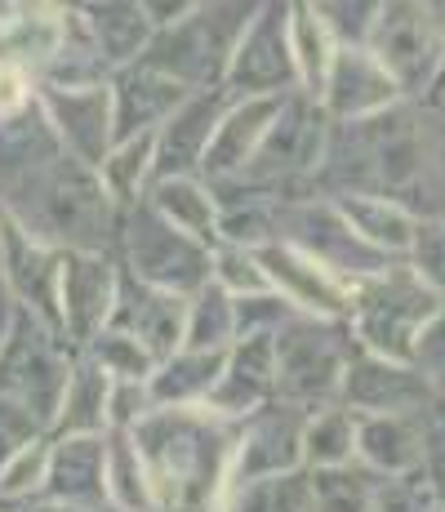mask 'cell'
<instances>
[{"label":"cell","mask_w":445,"mask_h":512,"mask_svg":"<svg viewBox=\"0 0 445 512\" xmlns=\"http://www.w3.org/2000/svg\"><path fill=\"white\" fill-rule=\"evenodd\" d=\"M0 214L58 254H116L121 205L107 196L98 170L67 152L0 187Z\"/></svg>","instance_id":"obj_1"},{"label":"cell","mask_w":445,"mask_h":512,"mask_svg":"<svg viewBox=\"0 0 445 512\" xmlns=\"http://www.w3.org/2000/svg\"><path fill=\"white\" fill-rule=\"evenodd\" d=\"M156 486L161 512H214L227 490L236 423L192 410H152L130 428Z\"/></svg>","instance_id":"obj_2"},{"label":"cell","mask_w":445,"mask_h":512,"mask_svg":"<svg viewBox=\"0 0 445 512\" xmlns=\"http://www.w3.org/2000/svg\"><path fill=\"white\" fill-rule=\"evenodd\" d=\"M441 308L445 299L428 281H419L405 263H392L388 272L356 285L352 317H348L352 343L374 352V357L414 366V348H419L423 330L437 321Z\"/></svg>","instance_id":"obj_3"},{"label":"cell","mask_w":445,"mask_h":512,"mask_svg":"<svg viewBox=\"0 0 445 512\" xmlns=\"http://www.w3.org/2000/svg\"><path fill=\"white\" fill-rule=\"evenodd\" d=\"M254 14H259V5H192L183 23L152 36V45L138 63L165 72L192 94L219 90L227 63H232V49L241 45Z\"/></svg>","instance_id":"obj_4"},{"label":"cell","mask_w":445,"mask_h":512,"mask_svg":"<svg viewBox=\"0 0 445 512\" xmlns=\"http://www.w3.org/2000/svg\"><path fill=\"white\" fill-rule=\"evenodd\" d=\"M116 263L130 277L156 285L165 294L192 299L196 290H205L214 277V250L201 241H192L187 232H178L174 223H165L147 201L121 210V232H116Z\"/></svg>","instance_id":"obj_5"},{"label":"cell","mask_w":445,"mask_h":512,"mask_svg":"<svg viewBox=\"0 0 445 512\" xmlns=\"http://www.w3.org/2000/svg\"><path fill=\"white\" fill-rule=\"evenodd\" d=\"M330 130L334 121L325 116V107L316 103L312 94L294 90L285 98V107L276 112L272 130L259 143L254 161L245 165L236 179L259 183L267 192H276L281 201H299V196H312L316 174H321L325 147H330Z\"/></svg>","instance_id":"obj_6"},{"label":"cell","mask_w":445,"mask_h":512,"mask_svg":"<svg viewBox=\"0 0 445 512\" xmlns=\"http://www.w3.org/2000/svg\"><path fill=\"white\" fill-rule=\"evenodd\" d=\"M276 348V397L299 410H321L339 401L343 366L352 357V330L343 321H321L294 312L272 334Z\"/></svg>","instance_id":"obj_7"},{"label":"cell","mask_w":445,"mask_h":512,"mask_svg":"<svg viewBox=\"0 0 445 512\" xmlns=\"http://www.w3.org/2000/svg\"><path fill=\"white\" fill-rule=\"evenodd\" d=\"M72 361H76V352L63 343V334L54 326H45L36 312L14 308L5 339H0V392L23 401L45 423V432L54 428Z\"/></svg>","instance_id":"obj_8"},{"label":"cell","mask_w":445,"mask_h":512,"mask_svg":"<svg viewBox=\"0 0 445 512\" xmlns=\"http://www.w3.org/2000/svg\"><path fill=\"white\" fill-rule=\"evenodd\" d=\"M374 63L397 81L405 103H419L445 76V9L441 5H379L370 32Z\"/></svg>","instance_id":"obj_9"},{"label":"cell","mask_w":445,"mask_h":512,"mask_svg":"<svg viewBox=\"0 0 445 512\" xmlns=\"http://www.w3.org/2000/svg\"><path fill=\"white\" fill-rule=\"evenodd\" d=\"M276 241L303 250L308 259H316L321 268H330L334 277H343L348 285H361L379 272L392 268V259H383L379 250L361 241L352 232V223L339 214V205L330 196H299V201L281 205V232Z\"/></svg>","instance_id":"obj_10"},{"label":"cell","mask_w":445,"mask_h":512,"mask_svg":"<svg viewBox=\"0 0 445 512\" xmlns=\"http://www.w3.org/2000/svg\"><path fill=\"white\" fill-rule=\"evenodd\" d=\"M219 90L232 103H241V98H285L299 90V72H294L290 54V5H259L241 45L232 49V63H227Z\"/></svg>","instance_id":"obj_11"},{"label":"cell","mask_w":445,"mask_h":512,"mask_svg":"<svg viewBox=\"0 0 445 512\" xmlns=\"http://www.w3.org/2000/svg\"><path fill=\"white\" fill-rule=\"evenodd\" d=\"M312 410H299L290 401H267L250 419L236 423V446H232V468H227V490L245 486L259 477H281V472L303 468L299 446H303V423ZM223 490V495H227Z\"/></svg>","instance_id":"obj_12"},{"label":"cell","mask_w":445,"mask_h":512,"mask_svg":"<svg viewBox=\"0 0 445 512\" xmlns=\"http://www.w3.org/2000/svg\"><path fill=\"white\" fill-rule=\"evenodd\" d=\"M116 254H63L58 272V334L72 352H85L112 321L116 303Z\"/></svg>","instance_id":"obj_13"},{"label":"cell","mask_w":445,"mask_h":512,"mask_svg":"<svg viewBox=\"0 0 445 512\" xmlns=\"http://www.w3.org/2000/svg\"><path fill=\"white\" fill-rule=\"evenodd\" d=\"M428 401L432 383L419 366L352 348L339 383V406H348L352 415H419Z\"/></svg>","instance_id":"obj_14"},{"label":"cell","mask_w":445,"mask_h":512,"mask_svg":"<svg viewBox=\"0 0 445 512\" xmlns=\"http://www.w3.org/2000/svg\"><path fill=\"white\" fill-rule=\"evenodd\" d=\"M254 259H259V268L267 272V285H272L294 312L321 317V321H343V326H348L356 285L334 277L330 268H321L316 259H308L303 250H294V245H285V241H272V245H263V250H254Z\"/></svg>","instance_id":"obj_15"},{"label":"cell","mask_w":445,"mask_h":512,"mask_svg":"<svg viewBox=\"0 0 445 512\" xmlns=\"http://www.w3.org/2000/svg\"><path fill=\"white\" fill-rule=\"evenodd\" d=\"M41 98V112L54 130L58 147H63L72 161L98 165L107 161V152L116 147V121H112V90H36Z\"/></svg>","instance_id":"obj_16"},{"label":"cell","mask_w":445,"mask_h":512,"mask_svg":"<svg viewBox=\"0 0 445 512\" xmlns=\"http://www.w3.org/2000/svg\"><path fill=\"white\" fill-rule=\"evenodd\" d=\"M121 268V263H116ZM112 330L130 334L134 343H143L156 361L174 357L183 348V326H187V299L178 294H165L156 285L130 277L121 268V281H116V303H112Z\"/></svg>","instance_id":"obj_17"},{"label":"cell","mask_w":445,"mask_h":512,"mask_svg":"<svg viewBox=\"0 0 445 512\" xmlns=\"http://www.w3.org/2000/svg\"><path fill=\"white\" fill-rule=\"evenodd\" d=\"M267 401H276V348L272 334H250L236 339L223 357L219 383H214L205 410L227 423L250 419L254 410H263Z\"/></svg>","instance_id":"obj_18"},{"label":"cell","mask_w":445,"mask_h":512,"mask_svg":"<svg viewBox=\"0 0 445 512\" xmlns=\"http://www.w3.org/2000/svg\"><path fill=\"white\" fill-rule=\"evenodd\" d=\"M316 103L325 107V116L334 125H352V121H370V116L388 112V107L405 103V98L397 90V81L374 63L370 49H339Z\"/></svg>","instance_id":"obj_19"},{"label":"cell","mask_w":445,"mask_h":512,"mask_svg":"<svg viewBox=\"0 0 445 512\" xmlns=\"http://www.w3.org/2000/svg\"><path fill=\"white\" fill-rule=\"evenodd\" d=\"M227 98L223 90H196L187 94V103L178 107L170 121L156 130V165H152V183L156 179H201V165L205 152H210L214 139V125L227 112Z\"/></svg>","instance_id":"obj_20"},{"label":"cell","mask_w":445,"mask_h":512,"mask_svg":"<svg viewBox=\"0 0 445 512\" xmlns=\"http://www.w3.org/2000/svg\"><path fill=\"white\" fill-rule=\"evenodd\" d=\"M112 121H116V143L125 139H143V134H156L165 121L187 103V94L178 81H170L165 72L147 63H134V67H121L112 76Z\"/></svg>","instance_id":"obj_21"},{"label":"cell","mask_w":445,"mask_h":512,"mask_svg":"<svg viewBox=\"0 0 445 512\" xmlns=\"http://www.w3.org/2000/svg\"><path fill=\"white\" fill-rule=\"evenodd\" d=\"M356 464L374 477H405L432 468L428 432L419 415H356Z\"/></svg>","instance_id":"obj_22"},{"label":"cell","mask_w":445,"mask_h":512,"mask_svg":"<svg viewBox=\"0 0 445 512\" xmlns=\"http://www.w3.org/2000/svg\"><path fill=\"white\" fill-rule=\"evenodd\" d=\"M285 98H241V103H227V112L219 116V125H214L205 165H201L205 183L236 179V174L254 161V152H259V143L267 139V130H272L276 112L285 107Z\"/></svg>","instance_id":"obj_23"},{"label":"cell","mask_w":445,"mask_h":512,"mask_svg":"<svg viewBox=\"0 0 445 512\" xmlns=\"http://www.w3.org/2000/svg\"><path fill=\"white\" fill-rule=\"evenodd\" d=\"M103 472H107V432L103 437H49V472L45 495L49 504L103 508Z\"/></svg>","instance_id":"obj_24"},{"label":"cell","mask_w":445,"mask_h":512,"mask_svg":"<svg viewBox=\"0 0 445 512\" xmlns=\"http://www.w3.org/2000/svg\"><path fill=\"white\" fill-rule=\"evenodd\" d=\"M72 27V9L58 5H14L9 18L0 23V63L27 72L32 81H41V72L54 63V54L67 41Z\"/></svg>","instance_id":"obj_25"},{"label":"cell","mask_w":445,"mask_h":512,"mask_svg":"<svg viewBox=\"0 0 445 512\" xmlns=\"http://www.w3.org/2000/svg\"><path fill=\"white\" fill-rule=\"evenodd\" d=\"M81 32L89 36V45L103 54V63L112 72L134 67L147 54L156 27L147 18V5H76L72 9Z\"/></svg>","instance_id":"obj_26"},{"label":"cell","mask_w":445,"mask_h":512,"mask_svg":"<svg viewBox=\"0 0 445 512\" xmlns=\"http://www.w3.org/2000/svg\"><path fill=\"white\" fill-rule=\"evenodd\" d=\"M227 352H196V348H178L174 357L156 361L152 379H147V397L156 410H192L205 406L219 383Z\"/></svg>","instance_id":"obj_27"},{"label":"cell","mask_w":445,"mask_h":512,"mask_svg":"<svg viewBox=\"0 0 445 512\" xmlns=\"http://www.w3.org/2000/svg\"><path fill=\"white\" fill-rule=\"evenodd\" d=\"M107 401H112V374L98 370L85 352H76L49 437H103L107 432Z\"/></svg>","instance_id":"obj_28"},{"label":"cell","mask_w":445,"mask_h":512,"mask_svg":"<svg viewBox=\"0 0 445 512\" xmlns=\"http://www.w3.org/2000/svg\"><path fill=\"white\" fill-rule=\"evenodd\" d=\"M334 205H339V214L352 223V232L370 250H379L392 263H405L414 232H419V219L401 201H388V196H334Z\"/></svg>","instance_id":"obj_29"},{"label":"cell","mask_w":445,"mask_h":512,"mask_svg":"<svg viewBox=\"0 0 445 512\" xmlns=\"http://www.w3.org/2000/svg\"><path fill=\"white\" fill-rule=\"evenodd\" d=\"M165 223H174L178 232H187L201 245H219V201H214L205 179H156L143 196Z\"/></svg>","instance_id":"obj_30"},{"label":"cell","mask_w":445,"mask_h":512,"mask_svg":"<svg viewBox=\"0 0 445 512\" xmlns=\"http://www.w3.org/2000/svg\"><path fill=\"white\" fill-rule=\"evenodd\" d=\"M103 495L107 508L121 512H161L156 504V486L138 455L130 432H107V472H103Z\"/></svg>","instance_id":"obj_31"},{"label":"cell","mask_w":445,"mask_h":512,"mask_svg":"<svg viewBox=\"0 0 445 512\" xmlns=\"http://www.w3.org/2000/svg\"><path fill=\"white\" fill-rule=\"evenodd\" d=\"M299 459L308 472H325V468H343L356 464V415L348 406H321L312 410L303 423V446Z\"/></svg>","instance_id":"obj_32"},{"label":"cell","mask_w":445,"mask_h":512,"mask_svg":"<svg viewBox=\"0 0 445 512\" xmlns=\"http://www.w3.org/2000/svg\"><path fill=\"white\" fill-rule=\"evenodd\" d=\"M290 54H294V72H299V90L316 98L334 58H339V41L321 23L316 5H290Z\"/></svg>","instance_id":"obj_33"},{"label":"cell","mask_w":445,"mask_h":512,"mask_svg":"<svg viewBox=\"0 0 445 512\" xmlns=\"http://www.w3.org/2000/svg\"><path fill=\"white\" fill-rule=\"evenodd\" d=\"M214 512H312V472L294 468L281 477H259L232 486Z\"/></svg>","instance_id":"obj_34"},{"label":"cell","mask_w":445,"mask_h":512,"mask_svg":"<svg viewBox=\"0 0 445 512\" xmlns=\"http://www.w3.org/2000/svg\"><path fill=\"white\" fill-rule=\"evenodd\" d=\"M152 165H156V134L143 139H125L107 152V161L98 165V179H103L107 196H112L121 210H130L147 196L152 187Z\"/></svg>","instance_id":"obj_35"},{"label":"cell","mask_w":445,"mask_h":512,"mask_svg":"<svg viewBox=\"0 0 445 512\" xmlns=\"http://www.w3.org/2000/svg\"><path fill=\"white\" fill-rule=\"evenodd\" d=\"M236 343V312L232 294L223 285H205L187 299V326H183V348L196 352H227Z\"/></svg>","instance_id":"obj_36"},{"label":"cell","mask_w":445,"mask_h":512,"mask_svg":"<svg viewBox=\"0 0 445 512\" xmlns=\"http://www.w3.org/2000/svg\"><path fill=\"white\" fill-rule=\"evenodd\" d=\"M85 357L94 361L98 370L112 374L116 383H147V379H152V370H156V357H152V352H147L143 343H134L130 334L112 330V326H107L94 343H89Z\"/></svg>","instance_id":"obj_37"},{"label":"cell","mask_w":445,"mask_h":512,"mask_svg":"<svg viewBox=\"0 0 445 512\" xmlns=\"http://www.w3.org/2000/svg\"><path fill=\"white\" fill-rule=\"evenodd\" d=\"M370 512H441V477L432 468L379 481Z\"/></svg>","instance_id":"obj_38"},{"label":"cell","mask_w":445,"mask_h":512,"mask_svg":"<svg viewBox=\"0 0 445 512\" xmlns=\"http://www.w3.org/2000/svg\"><path fill=\"white\" fill-rule=\"evenodd\" d=\"M45 472H49V437L32 441L27 450H18L5 468H0V504H36L45 495Z\"/></svg>","instance_id":"obj_39"},{"label":"cell","mask_w":445,"mask_h":512,"mask_svg":"<svg viewBox=\"0 0 445 512\" xmlns=\"http://www.w3.org/2000/svg\"><path fill=\"white\" fill-rule=\"evenodd\" d=\"M210 281L223 285L232 299L272 290V285H267V272L259 268V259H254V250H236V245H214V277Z\"/></svg>","instance_id":"obj_40"},{"label":"cell","mask_w":445,"mask_h":512,"mask_svg":"<svg viewBox=\"0 0 445 512\" xmlns=\"http://www.w3.org/2000/svg\"><path fill=\"white\" fill-rule=\"evenodd\" d=\"M405 268L419 281H428L445 299V219H419L414 245L405 254Z\"/></svg>","instance_id":"obj_41"},{"label":"cell","mask_w":445,"mask_h":512,"mask_svg":"<svg viewBox=\"0 0 445 512\" xmlns=\"http://www.w3.org/2000/svg\"><path fill=\"white\" fill-rule=\"evenodd\" d=\"M232 312H236V339H250V334H276L285 321L294 317V308L276 290L232 299Z\"/></svg>","instance_id":"obj_42"},{"label":"cell","mask_w":445,"mask_h":512,"mask_svg":"<svg viewBox=\"0 0 445 512\" xmlns=\"http://www.w3.org/2000/svg\"><path fill=\"white\" fill-rule=\"evenodd\" d=\"M316 14L330 27L339 49H365L374 23H379V5H316Z\"/></svg>","instance_id":"obj_43"},{"label":"cell","mask_w":445,"mask_h":512,"mask_svg":"<svg viewBox=\"0 0 445 512\" xmlns=\"http://www.w3.org/2000/svg\"><path fill=\"white\" fill-rule=\"evenodd\" d=\"M41 437H49L45 423L36 419L23 401H14V397L0 392V468H5L18 450H27L32 441H41Z\"/></svg>","instance_id":"obj_44"},{"label":"cell","mask_w":445,"mask_h":512,"mask_svg":"<svg viewBox=\"0 0 445 512\" xmlns=\"http://www.w3.org/2000/svg\"><path fill=\"white\" fill-rule=\"evenodd\" d=\"M36 98V81L27 72H18V67L0 63V121H9V116H18L27 103Z\"/></svg>","instance_id":"obj_45"},{"label":"cell","mask_w":445,"mask_h":512,"mask_svg":"<svg viewBox=\"0 0 445 512\" xmlns=\"http://www.w3.org/2000/svg\"><path fill=\"white\" fill-rule=\"evenodd\" d=\"M27 512H103V508H76V504H49V499H36V504H27Z\"/></svg>","instance_id":"obj_46"},{"label":"cell","mask_w":445,"mask_h":512,"mask_svg":"<svg viewBox=\"0 0 445 512\" xmlns=\"http://www.w3.org/2000/svg\"><path fill=\"white\" fill-rule=\"evenodd\" d=\"M437 477H441V490H445V459H441V472H437Z\"/></svg>","instance_id":"obj_47"},{"label":"cell","mask_w":445,"mask_h":512,"mask_svg":"<svg viewBox=\"0 0 445 512\" xmlns=\"http://www.w3.org/2000/svg\"><path fill=\"white\" fill-rule=\"evenodd\" d=\"M441 512H445V508H441Z\"/></svg>","instance_id":"obj_48"}]
</instances>
